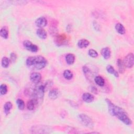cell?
<instances>
[{
	"label": "cell",
	"mask_w": 134,
	"mask_h": 134,
	"mask_svg": "<svg viewBox=\"0 0 134 134\" xmlns=\"http://www.w3.org/2000/svg\"><path fill=\"white\" fill-rule=\"evenodd\" d=\"M106 102L108 106V111L112 116L117 117L122 122L126 125L129 126L132 124L131 119L122 108L115 105L108 99H106Z\"/></svg>",
	"instance_id": "1"
},
{
	"label": "cell",
	"mask_w": 134,
	"mask_h": 134,
	"mask_svg": "<svg viewBox=\"0 0 134 134\" xmlns=\"http://www.w3.org/2000/svg\"><path fill=\"white\" fill-rule=\"evenodd\" d=\"M16 103L17 104V107H18L19 109L23 110L24 109V108H25V103H24V102L23 99L18 98L16 100Z\"/></svg>",
	"instance_id": "25"
},
{
	"label": "cell",
	"mask_w": 134,
	"mask_h": 134,
	"mask_svg": "<svg viewBox=\"0 0 134 134\" xmlns=\"http://www.w3.org/2000/svg\"><path fill=\"white\" fill-rule=\"evenodd\" d=\"M117 64L118 67V71L120 73H122L125 71V65L123 63V62L120 59H118L117 61Z\"/></svg>",
	"instance_id": "21"
},
{
	"label": "cell",
	"mask_w": 134,
	"mask_h": 134,
	"mask_svg": "<svg viewBox=\"0 0 134 134\" xmlns=\"http://www.w3.org/2000/svg\"><path fill=\"white\" fill-rule=\"evenodd\" d=\"M106 70H107L108 73L114 75L115 77H117L119 76L118 72L111 65H108L106 66Z\"/></svg>",
	"instance_id": "19"
},
{
	"label": "cell",
	"mask_w": 134,
	"mask_h": 134,
	"mask_svg": "<svg viewBox=\"0 0 134 134\" xmlns=\"http://www.w3.org/2000/svg\"><path fill=\"white\" fill-rule=\"evenodd\" d=\"M90 44V41L86 39H82L80 40L77 43V45L80 48H86Z\"/></svg>",
	"instance_id": "13"
},
{
	"label": "cell",
	"mask_w": 134,
	"mask_h": 134,
	"mask_svg": "<svg viewBox=\"0 0 134 134\" xmlns=\"http://www.w3.org/2000/svg\"><path fill=\"white\" fill-rule=\"evenodd\" d=\"M38 102L35 99L32 98L28 101L27 103V108L28 110H32L36 107V106L38 105Z\"/></svg>",
	"instance_id": "11"
},
{
	"label": "cell",
	"mask_w": 134,
	"mask_h": 134,
	"mask_svg": "<svg viewBox=\"0 0 134 134\" xmlns=\"http://www.w3.org/2000/svg\"><path fill=\"white\" fill-rule=\"evenodd\" d=\"M31 132L34 133H46L51 132V128L45 125H36L32 127Z\"/></svg>",
	"instance_id": "4"
},
{
	"label": "cell",
	"mask_w": 134,
	"mask_h": 134,
	"mask_svg": "<svg viewBox=\"0 0 134 134\" xmlns=\"http://www.w3.org/2000/svg\"><path fill=\"white\" fill-rule=\"evenodd\" d=\"M23 46L27 50L32 52H36L38 50V47L37 46L33 44L29 40H25L23 42Z\"/></svg>",
	"instance_id": "7"
},
{
	"label": "cell",
	"mask_w": 134,
	"mask_h": 134,
	"mask_svg": "<svg viewBox=\"0 0 134 134\" xmlns=\"http://www.w3.org/2000/svg\"><path fill=\"white\" fill-rule=\"evenodd\" d=\"M1 36L4 39H7L8 37V31L6 27H3L1 28L0 31Z\"/></svg>",
	"instance_id": "23"
},
{
	"label": "cell",
	"mask_w": 134,
	"mask_h": 134,
	"mask_svg": "<svg viewBox=\"0 0 134 134\" xmlns=\"http://www.w3.org/2000/svg\"><path fill=\"white\" fill-rule=\"evenodd\" d=\"M30 81L35 84H38L41 80V75L39 72H33L30 75Z\"/></svg>",
	"instance_id": "8"
},
{
	"label": "cell",
	"mask_w": 134,
	"mask_h": 134,
	"mask_svg": "<svg viewBox=\"0 0 134 134\" xmlns=\"http://www.w3.org/2000/svg\"><path fill=\"white\" fill-rule=\"evenodd\" d=\"M46 90L44 85H39L36 86L34 89L32 93V98L37 100L38 103L39 101L42 100L44 96V93Z\"/></svg>",
	"instance_id": "3"
},
{
	"label": "cell",
	"mask_w": 134,
	"mask_h": 134,
	"mask_svg": "<svg viewBox=\"0 0 134 134\" xmlns=\"http://www.w3.org/2000/svg\"><path fill=\"white\" fill-rule=\"evenodd\" d=\"M63 77L66 79V80H71L72 79L73 76V73L69 70H65L63 73Z\"/></svg>",
	"instance_id": "22"
},
{
	"label": "cell",
	"mask_w": 134,
	"mask_h": 134,
	"mask_svg": "<svg viewBox=\"0 0 134 134\" xmlns=\"http://www.w3.org/2000/svg\"><path fill=\"white\" fill-rule=\"evenodd\" d=\"M94 81L95 83L99 86H103L105 85V80L100 76H95L94 78Z\"/></svg>",
	"instance_id": "20"
},
{
	"label": "cell",
	"mask_w": 134,
	"mask_h": 134,
	"mask_svg": "<svg viewBox=\"0 0 134 134\" xmlns=\"http://www.w3.org/2000/svg\"><path fill=\"white\" fill-rule=\"evenodd\" d=\"M26 63L28 66H34L36 70H41L46 66L47 61L44 57L41 55L32 56L27 59Z\"/></svg>",
	"instance_id": "2"
},
{
	"label": "cell",
	"mask_w": 134,
	"mask_h": 134,
	"mask_svg": "<svg viewBox=\"0 0 134 134\" xmlns=\"http://www.w3.org/2000/svg\"><path fill=\"white\" fill-rule=\"evenodd\" d=\"M101 54L103 57L105 59L107 60L109 59L111 55V52H110V49L108 47H105L103 48L101 51Z\"/></svg>",
	"instance_id": "12"
},
{
	"label": "cell",
	"mask_w": 134,
	"mask_h": 134,
	"mask_svg": "<svg viewBox=\"0 0 134 134\" xmlns=\"http://www.w3.org/2000/svg\"><path fill=\"white\" fill-rule=\"evenodd\" d=\"M12 107L13 105L10 102H7L5 103L4 105V111L6 115H7L9 114Z\"/></svg>",
	"instance_id": "15"
},
{
	"label": "cell",
	"mask_w": 134,
	"mask_h": 134,
	"mask_svg": "<svg viewBox=\"0 0 134 134\" xmlns=\"http://www.w3.org/2000/svg\"><path fill=\"white\" fill-rule=\"evenodd\" d=\"M80 122L85 126L92 128L93 127L94 124L92 119L85 114H81L78 116Z\"/></svg>",
	"instance_id": "5"
},
{
	"label": "cell",
	"mask_w": 134,
	"mask_h": 134,
	"mask_svg": "<svg viewBox=\"0 0 134 134\" xmlns=\"http://www.w3.org/2000/svg\"><path fill=\"white\" fill-rule=\"evenodd\" d=\"M82 99L84 102L90 103L92 102L94 99V96L89 93H85L82 95Z\"/></svg>",
	"instance_id": "10"
},
{
	"label": "cell",
	"mask_w": 134,
	"mask_h": 134,
	"mask_svg": "<svg viewBox=\"0 0 134 134\" xmlns=\"http://www.w3.org/2000/svg\"><path fill=\"white\" fill-rule=\"evenodd\" d=\"M65 60L66 63L69 64H72L75 61V56L72 53H68L65 55Z\"/></svg>",
	"instance_id": "16"
},
{
	"label": "cell",
	"mask_w": 134,
	"mask_h": 134,
	"mask_svg": "<svg viewBox=\"0 0 134 134\" xmlns=\"http://www.w3.org/2000/svg\"><path fill=\"white\" fill-rule=\"evenodd\" d=\"M59 95V91L56 88L51 89L49 93V97L52 99H56Z\"/></svg>",
	"instance_id": "18"
},
{
	"label": "cell",
	"mask_w": 134,
	"mask_h": 134,
	"mask_svg": "<svg viewBox=\"0 0 134 134\" xmlns=\"http://www.w3.org/2000/svg\"><path fill=\"white\" fill-rule=\"evenodd\" d=\"M36 34H37V35L40 39H46L47 36V34L46 31L43 28L38 29L36 31Z\"/></svg>",
	"instance_id": "14"
},
{
	"label": "cell",
	"mask_w": 134,
	"mask_h": 134,
	"mask_svg": "<svg viewBox=\"0 0 134 134\" xmlns=\"http://www.w3.org/2000/svg\"><path fill=\"white\" fill-rule=\"evenodd\" d=\"M115 29L116 31L120 35H124L125 33V28L122 24L120 23H117L116 24Z\"/></svg>",
	"instance_id": "17"
},
{
	"label": "cell",
	"mask_w": 134,
	"mask_h": 134,
	"mask_svg": "<svg viewBox=\"0 0 134 134\" xmlns=\"http://www.w3.org/2000/svg\"><path fill=\"white\" fill-rule=\"evenodd\" d=\"M10 60L6 57H4L2 58V61H1V64H2V66L3 67V68H6L7 67H8L9 65V63H10Z\"/></svg>",
	"instance_id": "24"
},
{
	"label": "cell",
	"mask_w": 134,
	"mask_h": 134,
	"mask_svg": "<svg viewBox=\"0 0 134 134\" xmlns=\"http://www.w3.org/2000/svg\"><path fill=\"white\" fill-rule=\"evenodd\" d=\"M16 59H17V55L16 53H15L14 52L11 53L10 55V59H9L10 62L14 63L16 61Z\"/></svg>",
	"instance_id": "28"
},
{
	"label": "cell",
	"mask_w": 134,
	"mask_h": 134,
	"mask_svg": "<svg viewBox=\"0 0 134 134\" xmlns=\"http://www.w3.org/2000/svg\"><path fill=\"white\" fill-rule=\"evenodd\" d=\"M88 54L92 58H96L98 56L97 52L94 49H91L88 50Z\"/></svg>",
	"instance_id": "27"
},
{
	"label": "cell",
	"mask_w": 134,
	"mask_h": 134,
	"mask_svg": "<svg viewBox=\"0 0 134 134\" xmlns=\"http://www.w3.org/2000/svg\"><path fill=\"white\" fill-rule=\"evenodd\" d=\"M93 26H94V28H95V29L96 30H98L100 29V26L99 25L98 23H97L96 21L93 22Z\"/></svg>",
	"instance_id": "29"
},
{
	"label": "cell",
	"mask_w": 134,
	"mask_h": 134,
	"mask_svg": "<svg viewBox=\"0 0 134 134\" xmlns=\"http://www.w3.org/2000/svg\"><path fill=\"white\" fill-rule=\"evenodd\" d=\"M35 24L39 28H42L47 26L48 21L47 19L44 17H40L37 18L35 21Z\"/></svg>",
	"instance_id": "9"
},
{
	"label": "cell",
	"mask_w": 134,
	"mask_h": 134,
	"mask_svg": "<svg viewBox=\"0 0 134 134\" xmlns=\"http://www.w3.org/2000/svg\"><path fill=\"white\" fill-rule=\"evenodd\" d=\"M125 66L130 68H132L134 64V56L132 53H130L128 54L125 58L124 61H122Z\"/></svg>",
	"instance_id": "6"
},
{
	"label": "cell",
	"mask_w": 134,
	"mask_h": 134,
	"mask_svg": "<svg viewBox=\"0 0 134 134\" xmlns=\"http://www.w3.org/2000/svg\"><path fill=\"white\" fill-rule=\"evenodd\" d=\"M7 92V86L5 84H2L0 86V93L1 95H5Z\"/></svg>",
	"instance_id": "26"
}]
</instances>
